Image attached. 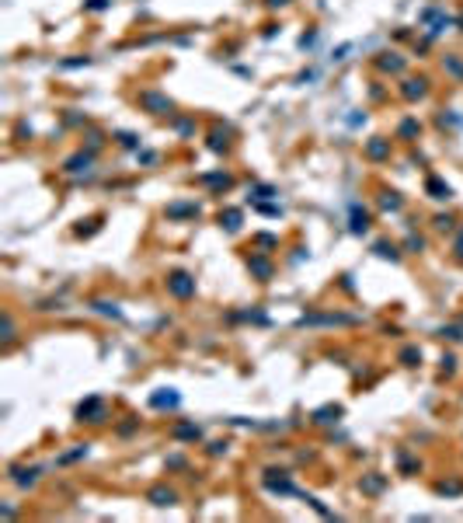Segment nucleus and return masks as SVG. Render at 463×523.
Masks as SVG:
<instances>
[{
  "label": "nucleus",
  "mask_w": 463,
  "mask_h": 523,
  "mask_svg": "<svg viewBox=\"0 0 463 523\" xmlns=\"http://www.w3.org/2000/svg\"><path fill=\"white\" fill-rule=\"evenodd\" d=\"M185 279L188 276H181V272H178V276H171V290H174V293H181V297H185V293H192V283H185Z\"/></svg>",
  "instance_id": "obj_1"
}]
</instances>
